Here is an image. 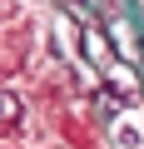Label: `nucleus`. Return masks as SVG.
Masks as SVG:
<instances>
[{
	"label": "nucleus",
	"mask_w": 144,
	"mask_h": 149,
	"mask_svg": "<svg viewBox=\"0 0 144 149\" xmlns=\"http://www.w3.org/2000/svg\"><path fill=\"white\" fill-rule=\"evenodd\" d=\"M119 144H129V149L139 144V119H124V129H119Z\"/></svg>",
	"instance_id": "nucleus-2"
},
{
	"label": "nucleus",
	"mask_w": 144,
	"mask_h": 149,
	"mask_svg": "<svg viewBox=\"0 0 144 149\" xmlns=\"http://www.w3.org/2000/svg\"><path fill=\"white\" fill-rule=\"evenodd\" d=\"M20 119V100L15 95H0V124H15Z\"/></svg>",
	"instance_id": "nucleus-1"
}]
</instances>
